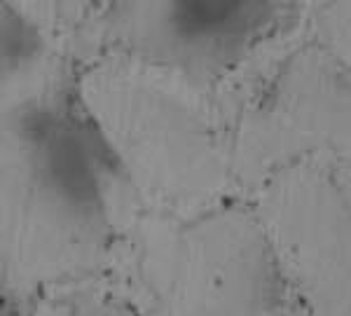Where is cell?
Returning a JSON list of instances; mask_svg holds the SVG:
<instances>
[{
	"label": "cell",
	"mask_w": 351,
	"mask_h": 316,
	"mask_svg": "<svg viewBox=\"0 0 351 316\" xmlns=\"http://www.w3.org/2000/svg\"><path fill=\"white\" fill-rule=\"evenodd\" d=\"M0 150L5 295L99 272L143 204L68 61L3 94Z\"/></svg>",
	"instance_id": "1"
},
{
	"label": "cell",
	"mask_w": 351,
	"mask_h": 316,
	"mask_svg": "<svg viewBox=\"0 0 351 316\" xmlns=\"http://www.w3.org/2000/svg\"><path fill=\"white\" fill-rule=\"evenodd\" d=\"M80 94L143 206L188 220L237 188L232 120L211 94L120 59L84 66Z\"/></svg>",
	"instance_id": "2"
},
{
	"label": "cell",
	"mask_w": 351,
	"mask_h": 316,
	"mask_svg": "<svg viewBox=\"0 0 351 316\" xmlns=\"http://www.w3.org/2000/svg\"><path fill=\"white\" fill-rule=\"evenodd\" d=\"M75 54L132 61L216 94L271 40L288 36L307 8L298 3H106L77 8Z\"/></svg>",
	"instance_id": "3"
},
{
	"label": "cell",
	"mask_w": 351,
	"mask_h": 316,
	"mask_svg": "<svg viewBox=\"0 0 351 316\" xmlns=\"http://www.w3.org/2000/svg\"><path fill=\"white\" fill-rule=\"evenodd\" d=\"M141 269L162 316H304L253 204L160 223Z\"/></svg>",
	"instance_id": "4"
},
{
	"label": "cell",
	"mask_w": 351,
	"mask_h": 316,
	"mask_svg": "<svg viewBox=\"0 0 351 316\" xmlns=\"http://www.w3.org/2000/svg\"><path fill=\"white\" fill-rule=\"evenodd\" d=\"M304 165L351 167V64L309 38L246 89L232 120L234 185L256 195Z\"/></svg>",
	"instance_id": "5"
},
{
	"label": "cell",
	"mask_w": 351,
	"mask_h": 316,
	"mask_svg": "<svg viewBox=\"0 0 351 316\" xmlns=\"http://www.w3.org/2000/svg\"><path fill=\"white\" fill-rule=\"evenodd\" d=\"M304 316H351V180L304 165L251 197Z\"/></svg>",
	"instance_id": "6"
},
{
	"label": "cell",
	"mask_w": 351,
	"mask_h": 316,
	"mask_svg": "<svg viewBox=\"0 0 351 316\" xmlns=\"http://www.w3.org/2000/svg\"><path fill=\"white\" fill-rule=\"evenodd\" d=\"M3 94L38 77L59 59H49L47 38L28 10L3 3Z\"/></svg>",
	"instance_id": "7"
},
{
	"label": "cell",
	"mask_w": 351,
	"mask_h": 316,
	"mask_svg": "<svg viewBox=\"0 0 351 316\" xmlns=\"http://www.w3.org/2000/svg\"><path fill=\"white\" fill-rule=\"evenodd\" d=\"M311 38L351 64V3H324L307 8Z\"/></svg>",
	"instance_id": "8"
},
{
	"label": "cell",
	"mask_w": 351,
	"mask_h": 316,
	"mask_svg": "<svg viewBox=\"0 0 351 316\" xmlns=\"http://www.w3.org/2000/svg\"><path fill=\"white\" fill-rule=\"evenodd\" d=\"M59 316H136L134 307L106 293H80L64 304Z\"/></svg>",
	"instance_id": "9"
},
{
	"label": "cell",
	"mask_w": 351,
	"mask_h": 316,
	"mask_svg": "<svg viewBox=\"0 0 351 316\" xmlns=\"http://www.w3.org/2000/svg\"><path fill=\"white\" fill-rule=\"evenodd\" d=\"M347 176H349V180H351V167L347 169Z\"/></svg>",
	"instance_id": "10"
}]
</instances>
